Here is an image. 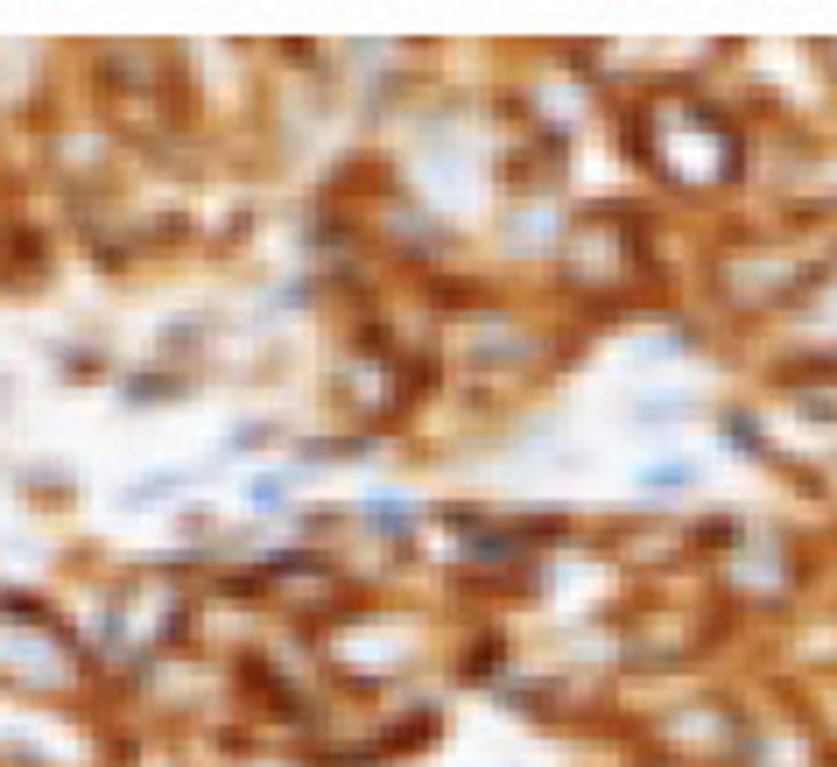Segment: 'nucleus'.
I'll return each mask as SVG.
<instances>
[{
	"label": "nucleus",
	"instance_id": "f257e3e1",
	"mask_svg": "<svg viewBox=\"0 0 837 767\" xmlns=\"http://www.w3.org/2000/svg\"><path fill=\"white\" fill-rule=\"evenodd\" d=\"M683 479H689L683 465H655V471H648V486H683Z\"/></svg>",
	"mask_w": 837,
	"mask_h": 767
}]
</instances>
